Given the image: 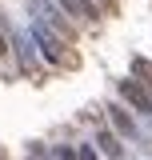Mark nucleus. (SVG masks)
<instances>
[{"mask_svg":"<svg viewBox=\"0 0 152 160\" xmlns=\"http://www.w3.org/2000/svg\"><path fill=\"white\" fill-rule=\"evenodd\" d=\"M36 44H40V52H44L48 64H60V68H76V64H80V56L68 52V40L56 36L48 24H36Z\"/></svg>","mask_w":152,"mask_h":160,"instance_id":"nucleus-1","label":"nucleus"},{"mask_svg":"<svg viewBox=\"0 0 152 160\" xmlns=\"http://www.w3.org/2000/svg\"><path fill=\"white\" fill-rule=\"evenodd\" d=\"M120 96L128 100L136 112H152V96H148V88L140 80H120Z\"/></svg>","mask_w":152,"mask_h":160,"instance_id":"nucleus-2","label":"nucleus"},{"mask_svg":"<svg viewBox=\"0 0 152 160\" xmlns=\"http://www.w3.org/2000/svg\"><path fill=\"white\" fill-rule=\"evenodd\" d=\"M108 120H112V128H116V136H128V140H136V120L120 108V104H112L108 108Z\"/></svg>","mask_w":152,"mask_h":160,"instance_id":"nucleus-3","label":"nucleus"},{"mask_svg":"<svg viewBox=\"0 0 152 160\" xmlns=\"http://www.w3.org/2000/svg\"><path fill=\"white\" fill-rule=\"evenodd\" d=\"M56 4L68 12V16H80V20H96V16H100L96 4H88V0H56Z\"/></svg>","mask_w":152,"mask_h":160,"instance_id":"nucleus-4","label":"nucleus"},{"mask_svg":"<svg viewBox=\"0 0 152 160\" xmlns=\"http://www.w3.org/2000/svg\"><path fill=\"white\" fill-rule=\"evenodd\" d=\"M96 144L104 148V156H112V160H120V156H124V148H120V136H116V132H108V128L96 136Z\"/></svg>","mask_w":152,"mask_h":160,"instance_id":"nucleus-5","label":"nucleus"},{"mask_svg":"<svg viewBox=\"0 0 152 160\" xmlns=\"http://www.w3.org/2000/svg\"><path fill=\"white\" fill-rule=\"evenodd\" d=\"M56 160H80V156H76L72 148H56Z\"/></svg>","mask_w":152,"mask_h":160,"instance_id":"nucleus-6","label":"nucleus"},{"mask_svg":"<svg viewBox=\"0 0 152 160\" xmlns=\"http://www.w3.org/2000/svg\"><path fill=\"white\" fill-rule=\"evenodd\" d=\"M8 56V36H4V28H0V60Z\"/></svg>","mask_w":152,"mask_h":160,"instance_id":"nucleus-7","label":"nucleus"},{"mask_svg":"<svg viewBox=\"0 0 152 160\" xmlns=\"http://www.w3.org/2000/svg\"><path fill=\"white\" fill-rule=\"evenodd\" d=\"M76 156H80V160H96V152H92V148H88V144H84V148H80Z\"/></svg>","mask_w":152,"mask_h":160,"instance_id":"nucleus-8","label":"nucleus"},{"mask_svg":"<svg viewBox=\"0 0 152 160\" xmlns=\"http://www.w3.org/2000/svg\"><path fill=\"white\" fill-rule=\"evenodd\" d=\"M0 160H4V156H0Z\"/></svg>","mask_w":152,"mask_h":160,"instance_id":"nucleus-9","label":"nucleus"}]
</instances>
